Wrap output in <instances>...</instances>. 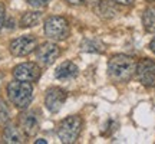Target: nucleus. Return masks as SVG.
Here are the masks:
<instances>
[{"instance_id":"1","label":"nucleus","mask_w":155,"mask_h":144,"mask_svg":"<svg viewBox=\"0 0 155 144\" xmlns=\"http://www.w3.org/2000/svg\"><path fill=\"white\" fill-rule=\"evenodd\" d=\"M137 74V61L129 55H114L108 62V75L114 82L124 84L131 81Z\"/></svg>"},{"instance_id":"2","label":"nucleus","mask_w":155,"mask_h":144,"mask_svg":"<svg viewBox=\"0 0 155 144\" xmlns=\"http://www.w3.org/2000/svg\"><path fill=\"white\" fill-rule=\"evenodd\" d=\"M7 97L16 108L26 110L33 100V87L30 82L16 79L7 85Z\"/></svg>"},{"instance_id":"3","label":"nucleus","mask_w":155,"mask_h":144,"mask_svg":"<svg viewBox=\"0 0 155 144\" xmlns=\"http://www.w3.org/2000/svg\"><path fill=\"white\" fill-rule=\"evenodd\" d=\"M83 127V121L79 115H71L62 120L58 125V137L62 143L65 144H73L81 135Z\"/></svg>"},{"instance_id":"4","label":"nucleus","mask_w":155,"mask_h":144,"mask_svg":"<svg viewBox=\"0 0 155 144\" xmlns=\"http://www.w3.org/2000/svg\"><path fill=\"white\" fill-rule=\"evenodd\" d=\"M45 35L52 40H65L71 35L68 19L62 16H50L45 22Z\"/></svg>"},{"instance_id":"5","label":"nucleus","mask_w":155,"mask_h":144,"mask_svg":"<svg viewBox=\"0 0 155 144\" xmlns=\"http://www.w3.org/2000/svg\"><path fill=\"white\" fill-rule=\"evenodd\" d=\"M38 48V40L32 35H25L13 39L9 45V50L13 56H28Z\"/></svg>"},{"instance_id":"6","label":"nucleus","mask_w":155,"mask_h":144,"mask_svg":"<svg viewBox=\"0 0 155 144\" xmlns=\"http://www.w3.org/2000/svg\"><path fill=\"white\" fill-rule=\"evenodd\" d=\"M40 67L33 62H23L13 68V77L17 81H25V82H35L40 77Z\"/></svg>"},{"instance_id":"7","label":"nucleus","mask_w":155,"mask_h":144,"mask_svg":"<svg viewBox=\"0 0 155 144\" xmlns=\"http://www.w3.org/2000/svg\"><path fill=\"white\" fill-rule=\"evenodd\" d=\"M68 98V94L65 89L59 88V87H52L46 91V95H45V105L46 108L50 111V112H59L62 110V107L65 105Z\"/></svg>"},{"instance_id":"8","label":"nucleus","mask_w":155,"mask_h":144,"mask_svg":"<svg viewBox=\"0 0 155 144\" xmlns=\"http://www.w3.org/2000/svg\"><path fill=\"white\" fill-rule=\"evenodd\" d=\"M137 77L144 87L155 88V62L151 59H141L137 63Z\"/></svg>"},{"instance_id":"9","label":"nucleus","mask_w":155,"mask_h":144,"mask_svg":"<svg viewBox=\"0 0 155 144\" xmlns=\"http://www.w3.org/2000/svg\"><path fill=\"white\" fill-rule=\"evenodd\" d=\"M61 56V48L53 42H45L36 48V58L43 67H50Z\"/></svg>"},{"instance_id":"10","label":"nucleus","mask_w":155,"mask_h":144,"mask_svg":"<svg viewBox=\"0 0 155 144\" xmlns=\"http://www.w3.org/2000/svg\"><path fill=\"white\" fill-rule=\"evenodd\" d=\"M19 125L26 137H35L39 133V120L32 111H26L19 117Z\"/></svg>"},{"instance_id":"11","label":"nucleus","mask_w":155,"mask_h":144,"mask_svg":"<svg viewBox=\"0 0 155 144\" xmlns=\"http://www.w3.org/2000/svg\"><path fill=\"white\" fill-rule=\"evenodd\" d=\"M78 67L76 63H73L72 61H65L62 62L55 71V78L61 79V81H66V79H72L78 75Z\"/></svg>"},{"instance_id":"12","label":"nucleus","mask_w":155,"mask_h":144,"mask_svg":"<svg viewBox=\"0 0 155 144\" xmlns=\"http://www.w3.org/2000/svg\"><path fill=\"white\" fill-rule=\"evenodd\" d=\"M3 139H5L6 143L19 144V143H25L26 135L22 131V128L16 127V125H7L3 130Z\"/></svg>"},{"instance_id":"13","label":"nucleus","mask_w":155,"mask_h":144,"mask_svg":"<svg viewBox=\"0 0 155 144\" xmlns=\"http://www.w3.org/2000/svg\"><path fill=\"white\" fill-rule=\"evenodd\" d=\"M95 12H96L98 16L104 17V19H112L116 13L115 7H114V6L111 5V2H108V0H101L99 3H96Z\"/></svg>"},{"instance_id":"14","label":"nucleus","mask_w":155,"mask_h":144,"mask_svg":"<svg viewBox=\"0 0 155 144\" xmlns=\"http://www.w3.org/2000/svg\"><path fill=\"white\" fill-rule=\"evenodd\" d=\"M142 25L144 29L150 33H155V6H151L142 15Z\"/></svg>"},{"instance_id":"15","label":"nucleus","mask_w":155,"mask_h":144,"mask_svg":"<svg viewBox=\"0 0 155 144\" xmlns=\"http://www.w3.org/2000/svg\"><path fill=\"white\" fill-rule=\"evenodd\" d=\"M83 52H94V53H104L105 52V46L104 43H101L99 40L95 39H85L81 45Z\"/></svg>"},{"instance_id":"16","label":"nucleus","mask_w":155,"mask_h":144,"mask_svg":"<svg viewBox=\"0 0 155 144\" xmlns=\"http://www.w3.org/2000/svg\"><path fill=\"white\" fill-rule=\"evenodd\" d=\"M40 20V13L39 12H26L20 19V26L22 28H33Z\"/></svg>"},{"instance_id":"17","label":"nucleus","mask_w":155,"mask_h":144,"mask_svg":"<svg viewBox=\"0 0 155 144\" xmlns=\"http://www.w3.org/2000/svg\"><path fill=\"white\" fill-rule=\"evenodd\" d=\"M10 120L9 117V110H7V105L3 100H0V125H6Z\"/></svg>"},{"instance_id":"18","label":"nucleus","mask_w":155,"mask_h":144,"mask_svg":"<svg viewBox=\"0 0 155 144\" xmlns=\"http://www.w3.org/2000/svg\"><path fill=\"white\" fill-rule=\"evenodd\" d=\"M28 3L35 9H43L50 3V0H28Z\"/></svg>"},{"instance_id":"19","label":"nucleus","mask_w":155,"mask_h":144,"mask_svg":"<svg viewBox=\"0 0 155 144\" xmlns=\"http://www.w3.org/2000/svg\"><path fill=\"white\" fill-rule=\"evenodd\" d=\"M3 25H5V5L0 3V30L3 28Z\"/></svg>"},{"instance_id":"20","label":"nucleus","mask_w":155,"mask_h":144,"mask_svg":"<svg viewBox=\"0 0 155 144\" xmlns=\"http://www.w3.org/2000/svg\"><path fill=\"white\" fill-rule=\"evenodd\" d=\"M114 3H118V5H122V6H132L135 3V0H111Z\"/></svg>"},{"instance_id":"21","label":"nucleus","mask_w":155,"mask_h":144,"mask_svg":"<svg viewBox=\"0 0 155 144\" xmlns=\"http://www.w3.org/2000/svg\"><path fill=\"white\" fill-rule=\"evenodd\" d=\"M68 3H71V5H81L83 0H66Z\"/></svg>"},{"instance_id":"22","label":"nucleus","mask_w":155,"mask_h":144,"mask_svg":"<svg viewBox=\"0 0 155 144\" xmlns=\"http://www.w3.org/2000/svg\"><path fill=\"white\" fill-rule=\"evenodd\" d=\"M150 49H151V50H152V52H154V53H155V38H154V39H152V40H151V42H150Z\"/></svg>"},{"instance_id":"23","label":"nucleus","mask_w":155,"mask_h":144,"mask_svg":"<svg viewBox=\"0 0 155 144\" xmlns=\"http://www.w3.org/2000/svg\"><path fill=\"white\" fill-rule=\"evenodd\" d=\"M48 141L46 140H43V139H40V140H36V144H46Z\"/></svg>"},{"instance_id":"24","label":"nucleus","mask_w":155,"mask_h":144,"mask_svg":"<svg viewBox=\"0 0 155 144\" xmlns=\"http://www.w3.org/2000/svg\"><path fill=\"white\" fill-rule=\"evenodd\" d=\"M147 2H155V0H147Z\"/></svg>"},{"instance_id":"25","label":"nucleus","mask_w":155,"mask_h":144,"mask_svg":"<svg viewBox=\"0 0 155 144\" xmlns=\"http://www.w3.org/2000/svg\"><path fill=\"white\" fill-rule=\"evenodd\" d=\"M0 85H2V84H0Z\"/></svg>"}]
</instances>
